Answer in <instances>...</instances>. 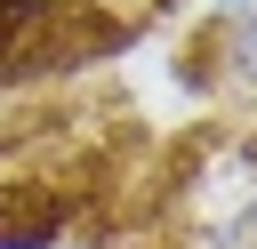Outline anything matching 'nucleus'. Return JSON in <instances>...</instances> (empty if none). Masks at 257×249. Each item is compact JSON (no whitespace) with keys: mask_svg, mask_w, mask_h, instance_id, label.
<instances>
[{"mask_svg":"<svg viewBox=\"0 0 257 249\" xmlns=\"http://www.w3.org/2000/svg\"><path fill=\"white\" fill-rule=\"evenodd\" d=\"M64 225V201L48 185H0V249H48Z\"/></svg>","mask_w":257,"mask_h":249,"instance_id":"1","label":"nucleus"},{"mask_svg":"<svg viewBox=\"0 0 257 249\" xmlns=\"http://www.w3.org/2000/svg\"><path fill=\"white\" fill-rule=\"evenodd\" d=\"M16 40H24V8H16V0H0V56H8Z\"/></svg>","mask_w":257,"mask_h":249,"instance_id":"2","label":"nucleus"}]
</instances>
